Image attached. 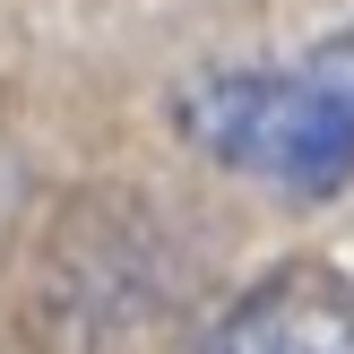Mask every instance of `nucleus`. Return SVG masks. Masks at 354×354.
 Wrapping results in <instances>:
<instances>
[{"instance_id": "1", "label": "nucleus", "mask_w": 354, "mask_h": 354, "mask_svg": "<svg viewBox=\"0 0 354 354\" xmlns=\"http://www.w3.org/2000/svg\"><path fill=\"white\" fill-rule=\"evenodd\" d=\"M173 138L277 199H337L354 182V26L294 61L190 69L173 86Z\"/></svg>"}, {"instance_id": "2", "label": "nucleus", "mask_w": 354, "mask_h": 354, "mask_svg": "<svg viewBox=\"0 0 354 354\" xmlns=\"http://www.w3.org/2000/svg\"><path fill=\"white\" fill-rule=\"evenodd\" d=\"M199 354H354V277L328 259H277L199 328Z\"/></svg>"}]
</instances>
